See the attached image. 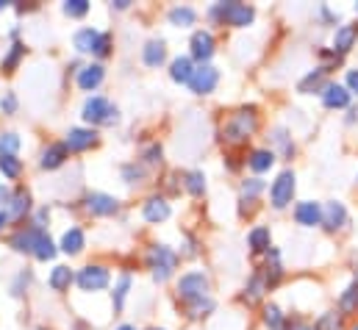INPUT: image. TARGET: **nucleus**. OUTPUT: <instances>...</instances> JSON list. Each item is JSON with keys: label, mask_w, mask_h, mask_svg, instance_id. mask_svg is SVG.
<instances>
[{"label": "nucleus", "mask_w": 358, "mask_h": 330, "mask_svg": "<svg viewBox=\"0 0 358 330\" xmlns=\"http://www.w3.org/2000/svg\"><path fill=\"white\" fill-rule=\"evenodd\" d=\"M259 128V114H256V106H245L239 111H234L222 128V139L228 145H242L253 136V131Z\"/></svg>", "instance_id": "f257e3e1"}, {"label": "nucleus", "mask_w": 358, "mask_h": 330, "mask_svg": "<svg viewBox=\"0 0 358 330\" xmlns=\"http://www.w3.org/2000/svg\"><path fill=\"white\" fill-rule=\"evenodd\" d=\"M208 17H211L214 22H220V25L245 28V25L253 22L256 11H253V6H248V3H214L211 11H208Z\"/></svg>", "instance_id": "f03ea898"}, {"label": "nucleus", "mask_w": 358, "mask_h": 330, "mask_svg": "<svg viewBox=\"0 0 358 330\" xmlns=\"http://www.w3.org/2000/svg\"><path fill=\"white\" fill-rule=\"evenodd\" d=\"M148 266L153 269V275H156L159 280H164V278H170L173 269L178 266V255L167 248V245H153V248L148 250Z\"/></svg>", "instance_id": "7ed1b4c3"}, {"label": "nucleus", "mask_w": 358, "mask_h": 330, "mask_svg": "<svg viewBox=\"0 0 358 330\" xmlns=\"http://www.w3.org/2000/svg\"><path fill=\"white\" fill-rule=\"evenodd\" d=\"M84 120L92 125H114L120 114H117V106H111L106 97H90L84 103Z\"/></svg>", "instance_id": "20e7f679"}, {"label": "nucleus", "mask_w": 358, "mask_h": 330, "mask_svg": "<svg viewBox=\"0 0 358 330\" xmlns=\"http://www.w3.org/2000/svg\"><path fill=\"white\" fill-rule=\"evenodd\" d=\"M178 294L183 303H197L208 297V278L203 272H186L178 280Z\"/></svg>", "instance_id": "39448f33"}, {"label": "nucleus", "mask_w": 358, "mask_h": 330, "mask_svg": "<svg viewBox=\"0 0 358 330\" xmlns=\"http://www.w3.org/2000/svg\"><path fill=\"white\" fill-rule=\"evenodd\" d=\"M292 194H294V172L286 169V172H280L275 178V183L269 189V200H272L275 208H286L292 203Z\"/></svg>", "instance_id": "423d86ee"}, {"label": "nucleus", "mask_w": 358, "mask_h": 330, "mask_svg": "<svg viewBox=\"0 0 358 330\" xmlns=\"http://www.w3.org/2000/svg\"><path fill=\"white\" fill-rule=\"evenodd\" d=\"M76 280H78V286H81L84 292H100V289L108 286V269L100 266V264H90V266H84V269L76 275Z\"/></svg>", "instance_id": "0eeeda50"}, {"label": "nucleus", "mask_w": 358, "mask_h": 330, "mask_svg": "<svg viewBox=\"0 0 358 330\" xmlns=\"http://www.w3.org/2000/svg\"><path fill=\"white\" fill-rule=\"evenodd\" d=\"M217 81H220V73H217L211 64H200V67L194 70L192 81H189V89H192L194 94H211Z\"/></svg>", "instance_id": "6e6552de"}, {"label": "nucleus", "mask_w": 358, "mask_h": 330, "mask_svg": "<svg viewBox=\"0 0 358 330\" xmlns=\"http://www.w3.org/2000/svg\"><path fill=\"white\" fill-rule=\"evenodd\" d=\"M42 234H45L42 225L22 228V231H17V234L11 236V248L17 250V252H31V255H34V250L39 245V236H42Z\"/></svg>", "instance_id": "1a4fd4ad"}, {"label": "nucleus", "mask_w": 358, "mask_h": 330, "mask_svg": "<svg viewBox=\"0 0 358 330\" xmlns=\"http://www.w3.org/2000/svg\"><path fill=\"white\" fill-rule=\"evenodd\" d=\"M87 208L94 217H111V214H117L120 200L111 197V194H103V192H92L90 197H87Z\"/></svg>", "instance_id": "9d476101"}, {"label": "nucleus", "mask_w": 358, "mask_h": 330, "mask_svg": "<svg viewBox=\"0 0 358 330\" xmlns=\"http://www.w3.org/2000/svg\"><path fill=\"white\" fill-rule=\"evenodd\" d=\"M94 142H97V134L92 128H70V134L64 139L70 153H84V150H90Z\"/></svg>", "instance_id": "9b49d317"}, {"label": "nucleus", "mask_w": 358, "mask_h": 330, "mask_svg": "<svg viewBox=\"0 0 358 330\" xmlns=\"http://www.w3.org/2000/svg\"><path fill=\"white\" fill-rule=\"evenodd\" d=\"M294 220H297V225H303V228L320 225V222H322V208H320V203H314V200L297 203V206H294Z\"/></svg>", "instance_id": "f8f14e48"}, {"label": "nucleus", "mask_w": 358, "mask_h": 330, "mask_svg": "<svg viewBox=\"0 0 358 330\" xmlns=\"http://www.w3.org/2000/svg\"><path fill=\"white\" fill-rule=\"evenodd\" d=\"M322 225L328 231H339L348 225V208L339 203V200H328L325 208H322Z\"/></svg>", "instance_id": "ddd939ff"}, {"label": "nucleus", "mask_w": 358, "mask_h": 330, "mask_svg": "<svg viewBox=\"0 0 358 330\" xmlns=\"http://www.w3.org/2000/svg\"><path fill=\"white\" fill-rule=\"evenodd\" d=\"M320 94H322V106L325 108H345L350 103V92L342 83H325V89Z\"/></svg>", "instance_id": "4468645a"}, {"label": "nucleus", "mask_w": 358, "mask_h": 330, "mask_svg": "<svg viewBox=\"0 0 358 330\" xmlns=\"http://www.w3.org/2000/svg\"><path fill=\"white\" fill-rule=\"evenodd\" d=\"M211 56H214V36L208 31H194V36H192V59H197L203 64Z\"/></svg>", "instance_id": "2eb2a0df"}, {"label": "nucleus", "mask_w": 358, "mask_h": 330, "mask_svg": "<svg viewBox=\"0 0 358 330\" xmlns=\"http://www.w3.org/2000/svg\"><path fill=\"white\" fill-rule=\"evenodd\" d=\"M28 211H31V194H28L25 189L11 192V197H8V203H6V214H8V220H22Z\"/></svg>", "instance_id": "dca6fc26"}, {"label": "nucleus", "mask_w": 358, "mask_h": 330, "mask_svg": "<svg viewBox=\"0 0 358 330\" xmlns=\"http://www.w3.org/2000/svg\"><path fill=\"white\" fill-rule=\"evenodd\" d=\"M67 156H70V150H67V145L64 142H56V145H50V148H45V153H42V169H56V166H62L67 162Z\"/></svg>", "instance_id": "f3484780"}, {"label": "nucleus", "mask_w": 358, "mask_h": 330, "mask_svg": "<svg viewBox=\"0 0 358 330\" xmlns=\"http://www.w3.org/2000/svg\"><path fill=\"white\" fill-rule=\"evenodd\" d=\"M142 214H145L148 222H164V220L170 217V203H167L164 197H150V200L145 203Z\"/></svg>", "instance_id": "a211bd4d"}, {"label": "nucleus", "mask_w": 358, "mask_h": 330, "mask_svg": "<svg viewBox=\"0 0 358 330\" xmlns=\"http://www.w3.org/2000/svg\"><path fill=\"white\" fill-rule=\"evenodd\" d=\"M356 36H358L356 25H342V28H336V34H334V53L345 56V53L353 48Z\"/></svg>", "instance_id": "6ab92c4d"}, {"label": "nucleus", "mask_w": 358, "mask_h": 330, "mask_svg": "<svg viewBox=\"0 0 358 330\" xmlns=\"http://www.w3.org/2000/svg\"><path fill=\"white\" fill-rule=\"evenodd\" d=\"M267 272L262 275L264 278V283H267V289H272V286H278L280 283V278H283V266H280V252L275 248H269L267 252V266H264Z\"/></svg>", "instance_id": "aec40b11"}, {"label": "nucleus", "mask_w": 358, "mask_h": 330, "mask_svg": "<svg viewBox=\"0 0 358 330\" xmlns=\"http://www.w3.org/2000/svg\"><path fill=\"white\" fill-rule=\"evenodd\" d=\"M194 64H192V56H178L173 64H170V78L176 83H189L194 76Z\"/></svg>", "instance_id": "412c9836"}, {"label": "nucleus", "mask_w": 358, "mask_h": 330, "mask_svg": "<svg viewBox=\"0 0 358 330\" xmlns=\"http://www.w3.org/2000/svg\"><path fill=\"white\" fill-rule=\"evenodd\" d=\"M103 76H106L103 64H90V67H84V70L78 73V86H81L84 92H94V89L103 83Z\"/></svg>", "instance_id": "4be33fe9"}, {"label": "nucleus", "mask_w": 358, "mask_h": 330, "mask_svg": "<svg viewBox=\"0 0 358 330\" xmlns=\"http://www.w3.org/2000/svg\"><path fill=\"white\" fill-rule=\"evenodd\" d=\"M142 59H145L148 67H159V64H164V59H167L164 39H150V42L145 45V50H142Z\"/></svg>", "instance_id": "5701e85b"}, {"label": "nucleus", "mask_w": 358, "mask_h": 330, "mask_svg": "<svg viewBox=\"0 0 358 330\" xmlns=\"http://www.w3.org/2000/svg\"><path fill=\"white\" fill-rule=\"evenodd\" d=\"M97 42H100V31H94V28H81L76 34V50L78 53H94Z\"/></svg>", "instance_id": "b1692460"}, {"label": "nucleus", "mask_w": 358, "mask_h": 330, "mask_svg": "<svg viewBox=\"0 0 358 330\" xmlns=\"http://www.w3.org/2000/svg\"><path fill=\"white\" fill-rule=\"evenodd\" d=\"M73 269L70 266H64V264H59V266H53V272H50V289L53 292H64V289H70V283H73Z\"/></svg>", "instance_id": "393cba45"}, {"label": "nucleus", "mask_w": 358, "mask_h": 330, "mask_svg": "<svg viewBox=\"0 0 358 330\" xmlns=\"http://www.w3.org/2000/svg\"><path fill=\"white\" fill-rule=\"evenodd\" d=\"M62 250L67 255H78L84 250V231L81 228H70L64 236H62Z\"/></svg>", "instance_id": "a878e982"}, {"label": "nucleus", "mask_w": 358, "mask_h": 330, "mask_svg": "<svg viewBox=\"0 0 358 330\" xmlns=\"http://www.w3.org/2000/svg\"><path fill=\"white\" fill-rule=\"evenodd\" d=\"M269 242H272V236H269V228H264V225L253 228L250 236H248V245H250L253 252H269V248H272Z\"/></svg>", "instance_id": "bb28decb"}, {"label": "nucleus", "mask_w": 358, "mask_h": 330, "mask_svg": "<svg viewBox=\"0 0 358 330\" xmlns=\"http://www.w3.org/2000/svg\"><path fill=\"white\" fill-rule=\"evenodd\" d=\"M325 73H328V67H317L314 73H308V76L300 81V86H297V89H300L303 94H311V92H317V89L322 92V89H325V83H322Z\"/></svg>", "instance_id": "cd10ccee"}, {"label": "nucleus", "mask_w": 358, "mask_h": 330, "mask_svg": "<svg viewBox=\"0 0 358 330\" xmlns=\"http://www.w3.org/2000/svg\"><path fill=\"white\" fill-rule=\"evenodd\" d=\"M194 20H197V11H194L192 6H176V8L170 11V22L178 25V28L194 25Z\"/></svg>", "instance_id": "c85d7f7f"}, {"label": "nucleus", "mask_w": 358, "mask_h": 330, "mask_svg": "<svg viewBox=\"0 0 358 330\" xmlns=\"http://www.w3.org/2000/svg\"><path fill=\"white\" fill-rule=\"evenodd\" d=\"M248 164H250L253 172H267L269 166L275 164V153L272 150H253L250 159H248Z\"/></svg>", "instance_id": "c756f323"}, {"label": "nucleus", "mask_w": 358, "mask_h": 330, "mask_svg": "<svg viewBox=\"0 0 358 330\" xmlns=\"http://www.w3.org/2000/svg\"><path fill=\"white\" fill-rule=\"evenodd\" d=\"M183 186H186V192H189V194L200 197V194L206 192V175H203L200 169H192V172H186V180H183Z\"/></svg>", "instance_id": "7c9ffc66"}, {"label": "nucleus", "mask_w": 358, "mask_h": 330, "mask_svg": "<svg viewBox=\"0 0 358 330\" xmlns=\"http://www.w3.org/2000/svg\"><path fill=\"white\" fill-rule=\"evenodd\" d=\"M264 292H267L264 278H262V275H253V278H250V283H248V289H245V300H248V303H259Z\"/></svg>", "instance_id": "2f4dec72"}, {"label": "nucleus", "mask_w": 358, "mask_h": 330, "mask_svg": "<svg viewBox=\"0 0 358 330\" xmlns=\"http://www.w3.org/2000/svg\"><path fill=\"white\" fill-rule=\"evenodd\" d=\"M22 56H25V45H22V42H14L11 50H8V56L3 59V70H6V73H14Z\"/></svg>", "instance_id": "473e14b6"}, {"label": "nucleus", "mask_w": 358, "mask_h": 330, "mask_svg": "<svg viewBox=\"0 0 358 330\" xmlns=\"http://www.w3.org/2000/svg\"><path fill=\"white\" fill-rule=\"evenodd\" d=\"M56 255V245L50 242V236H48V231L39 236V245L34 250V258H39V261H50Z\"/></svg>", "instance_id": "72a5a7b5"}, {"label": "nucleus", "mask_w": 358, "mask_h": 330, "mask_svg": "<svg viewBox=\"0 0 358 330\" xmlns=\"http://www.w3.org/2000/svg\"><path fill=\"white\" fill-rule=\"evenodd\" d=\"M264 322H267L269 330H286V320H283L278 306H267L264 308Z\"/></svg>", "instance_id": "f704fd0d"}, {"label": "nucleus", "mask_w": 358, "mask_h": 330, "mask_svg": "<svg viewBox=\"0 0 358 330\" xmlns=\"http://www.w3.org/2000/svg\"><path fill=\"white\" fill-rule=\"evenodd\" d=\"M0 172H3L6 178H20L22 162H20L17 156H0Z\"/></svg>", "instance_id": "c9c22d12"}, {"label": "nucleus", "mask_w": 358, "mask_h": 330, "mask_svg": "<svg viewBox=\"0 0 358 330\" xmlns=\"http://www.w3.org/2000/svg\"><path fill=\"white\" fill-rule=\"evenodd\" d=\"M20 136L17 134H0V156H17Z\"/></svg>", "instance_id": "e433bc0d"}, {"label": "nucleus", "mask_w": 358, "mask_h": 330, "mask_svg": "<svg viewBox=\"0 0 358 330\" xmlns=\"http://www.w3.org/2000/svg\"><path fill=\"white\" fill-rule=\"evenodd\" d=\"M339 306H342V311H356L358 308V280H353V283L348 286V292L342 294Z\"/></svg>", "instance_id": "4c0bfd02"}, {"label": "nucleus", "mask_w": 358, "mask_h": 330, "mask_svg": "<svg viewBox=\"0 0 358 330\" xmlns=\"http://www.w3.org/2000/svg\"><path fill=\"white\" fill-rule=\"evenodd\" d=\"M131 289V275H122L117 289H114V311H122V303H125V294Z\"/></svg>", "instance_id": "58836bf2"}, {"label": "nucleus", "mask_w": 358, "mask_h": 330, "mask_svg": "<svg viewBox=\"0 0 358 330\" xmlns=\"http://www.w3.org/2000/svg\"><path fill=\"white\" fill-rule=\"evenodd\" d=\"M317 330H342V317H339L336 311L322 314L320 322H317Z\"/></svg>", "instance_id": "ea45409f"}, {"label": "nucleus", "mask_w": 358, "mask_h": 330, "mask_svg": "<svg viewBox=\"0 0 358 330\" xmlns=\"http://www.w3.org/2000/svg\"><path fill=\"white\" fill-rule=\"evenodd\" d=\"M87 11H90L87 0H67L64 3V14H70V17H84Z\"/></svg>", "instance_id": "a19ab883"}, {"label": "nucleus", "mask_w": 358, "mask_h": 330, "mask_svg": "<svg viewBox=\"0 0 358 330\" xmlns=\"http://www.w3.org/2000/svg\"><path fill=\"white\" fill-rule=\"evenodd\" d=\"M272 139H275V142H278V145H280V150H283V156H286V159H289V156H292V153H294V145H292V142H289V139H286V131H283V128H278V131H275V136H272Z\"/></svg>", "instance_id": "79ce46f5"}, {"label": "nucleus", "mask_w": 358, "mask_h": 330, "mask_svg": "<svg viewBox=\"0 0 358 330\" xmlns=\"http://www.w3.org/2000/svg\"><path fill=\"white\" fill-rule=\"evenodd\" d=\"M262 189H264V180H259V178H248V180L242 183V192H245L248 197H256Z\"/></svg>", "instance_id": "37998d69"}, {"label": "nucleus", "mask_w": 358, "mask_h": 330, "mask_svg": "<svg viewBox=\"0 0 358 330\" xmlns=\"http://www.w3.org/2000/svg\"><path fill=\"white\" fill-rule=\"evenodd\" d=\"M214 308V303L206 297V300H197V303H189V311H192V317H203L206 311H211Z\"/></svg>", "instance_id": "c03bdc74"}, {"label": "nucleus", "mask_w": 358, "mask_h": 330, "mask_svg": "<svg viewBox=\"0 0 358 330\" xmlns=\"http://www.w3.org/2000/svg\"><path fill=\"white\" fill-rule=\"evenodd\" d=\"M122 178H125L128 183H136V180L142 178V166H136V164H125V166H122Z\"/></svg>", "instance_id": "a18cd8bd"}, {"label": "nucleus", "mask_w": 358, "mask_h": 330, "mask_svg": "<svg viewBox=\"0 0 358 330\" xmlns=\"http://www.w3.org/2000/svg\"><path fill=\"white\" fill-rule=\"evenodd\" d=\"M108 48H111V34H100V42H97V50H94V56H108Z\"/></svg>", "instance_id": "49530a36"}, {"label": "nucleus", "mask_w": 358, "mask_h": 330, "mask_svg": "<svg viewBox=\"0 0 358 330\" xmlns=\"http://www.w3.org/2000/svg\"><path fill=\"white\" fill-rule=\"evenodd\" d=\"M142 159H145L148 164H159V162H162V148H159V145H150Z\"/></svg>", "instance_id": "de8ad7c7"}, {"label": "nucleus", "mask_w": 358, "mask_h": 330, "mask_svg": "<svg viewBox=\"0 0 358 330\" xmlns=\"http://www.w3.org/2000/svg\"><path fill=\"white\" fill-rule=\"evenodd\" d=\"M286 330H317V325H311L308 320H292L286 322Z\"/></svg>", "instance_id": "09e8293b"}, {"label": "nucleus", "mask_w": 358, "mask_h": 330, "mask_svg": "<svg viewBox=\"0 0 358 330\" xmlns=\"http://www.w3.org/2000/svg\"><path fill=\"white\" fill-rule=\"evenodd\" d=\"M0 108H3L6 114H14V108H17V97H14L11 92H8V94H6L3 100H0Z\"/></svg>", "instance_id": "8fccbe9b"}, {"label": "nucleus", "mask_w": 358, "mask_h": 330, "mask_svg": "<svg viewBox=\"0 0 358 330\" xmlns=\"http://www.w3.org/2000/svg\"><path fill=\"white\" fill-rule=\"evenodd\" d=\"M348 92L358 94V70H350V73H348Z\"/></svg>", "instance_id": "3c124183"}, {"label": "nucleus", "mask_w": 358, "mask_h": 330, "mask_svg": "<svg viewBox=\"0 0 358 330\" xmlns=\"http://www.w3.org/2000/svg\"><path fill=\"white\" fill-rule=\"evenodd\" d=\"M8 197H11V192H8V189L0 183V203H8Z\"/></svg>", "instance_id": "603ef678"}, {"label": "nucleus", "mask_w": 358, "mask_h": 330, "mask_svg": "<svg viewBox=\"0 0 358 330\" xmlns=\"http://www.w3.org/2000/svg\"><path fill=\"white\" fill-rule=\"evenodd\" d=\"M6 222H8V214H6V211H0V231L6 228Z\"/></svg>", "instance_id": "864d4df0"}, {"label": "nucleus", "mask_w": 358, "mask_h": 330, "mask_svg": "<svg viewBox=\"0 0 358 330\" xmlns=\"http://www.w3.org/2000/svg\"><path fill=\"white\" fill-rule=\"evenodd\" d=\"M358 120V106L356 108H350V117H348V122H356Z\"/></svg>", "instance_id": "5fc2aeb1"}, {"label": "nucleus", "mask_w": 358, "mask_h": 330, "mask_svg": "<svg viewBox=\"0 0 358 330\" xmlns=\"http://www.w3.org/2000/svg\"><path fill=\"white\" fill-rule=\"evenodd\" d=\"M114 6H117V8H128V6H131V0H117Z\"/></svg>", "instance_id": "6e6d98bb"}, {"label": "nucleus", "mask_w": 358, "mask_h": 330, "mask_svg": "<svg viewBox=\"0 0 358 330\" xmlns=\"http://www.w3.org/2000/svg\"><path fill=\"white\" fill-rule=\"evenodd\" d=\"M120 330H136V328H131V325H122Z\"/></svg>", "instance_id": "4d7b16f0"}, {"label": "nucleus", "mask_w": 358, "mask_h": 330, "mask_svg": "<svg viewBox=\"0 0 358 330\" xmlns=\"http://www.w3.org/2000/svg\"><path fill=\"white\" fill-rule=\"evenodd\" d=\"M0 8H6V0H0Z\"/></svg>", "instance_id": "13d9d810"}, {"label": "nucleus", "mask_w": 358, "mask_h": 330, "mask_svg": "<svg viewBox=\"0 0 358 330\" xmlns=\"http://www.w3.org/2000/svg\"><path fill=\"white\" fill-rule=\"evenodd\" d=\"M353 330H358V325H356V328H353Z\"/></svg>", "instance_id": "bf43d9fd"}, {"label": "nucleus", "mask_w": 358, "mask_h": 330, "mask_svg": "<svg viewBox=\"0 0 358 330\" xmlns=\"http://www.w3.org/2000/svg\"><path fill=\"white\" fill-rule=\"evenodd\" d=\"M153 330H156V328H153Z\"/></svg>", "instance_id": "052dcab7"}]
</instances>
